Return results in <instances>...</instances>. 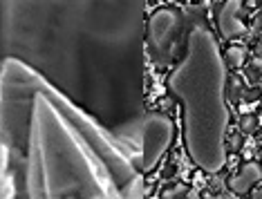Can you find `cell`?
<instances>
[{
  "label": "cell",
  "mask_w": 262,
  "mask_h": 199,
  "mask_svg": "<svg viewBox=\"0 0 262 199\" xmlns=\"http://www.w3.org/2000/svg\"><path fill=\"white\" fill-rule=\"evenodd\" d=\"M25 157V197L29 199H103L119 195L85 141L38 87Z\"/></svg>",
  "instance_id": "6da1fadb"
},
{
  "label": "cell",
  "mask_w": 262,
  "mask_h": 199,
  "mask_svg": "<svg viewBox=\"0 0 262 199\" xmlns=\"http://www.w3.org/2000/svg\"><path fill=\"white\" fill-rule=\"evenodd\" d=\"M172 96L182 105L184 141L193 164L215 174L226 161V63L211 29L195 25L186 52L168 78Z\"/></svg>",
  "instance_id": "7a4b0ae2"
},
{
  "label": "cell",
  "mask_w": 262,
  "mask_h": 199,
  "mask_svg": "<svg viewBox=\"0 0 262 199\" xmlns=\"http://www.w3.org/2000/svg\"><path fill=\"white\" fill-rule=\"evenodd\" d=\"M182 32V11L175 7H159L148 18V52L152 63L166 68L170 50Z\"/></svg>",
  "instance_id": "3957f363"
},
{
  "label": "cell",
  "mask_w": 262,
  "mask_h": 199,
  "mask_svg": "<svg viewBox=\"0 0 262 199\" xmlns=\"http://www.w3.org/2000/svg\"><path fill=\"white\" fill-rule=\"evenodd\" d=\"M172 121L164 114H148L141 128V170L148 172L159 164V159L172 143Z\"/></svg>",
  "instance_id": "277c9868"
},
{
  "label": "cell",
  "mask_w": 262,
  "mask_h": 199,
  "mask_svg": "<svg viewBox=\"0 0 262 199\" xmlns=\"http://www.w3.org/2000/svg\"><path fill=\"white\" fill-rule=\"evenodd\" d=\"M242 7L244 3L242 0H226L217 7V14H215V20H217V29L222 34V38H235L244 32V23H242Z\"/></svg>",
  "instance_id": "5b68a950"
},
{
  "label": "cell",
  "mask_w": 262,
  "mask_h": 199,
  "mask_svg": "<svg viewBox=\"0 0 262 199\" xmlns=\"http://www.w3.org/2000/svg\"><path fill=\"white\" fill-rule=\"evenodd\" d=\"M262 179V168L258 161H247L240 172L233 174V177L229 179V188L235 192V195H244V192H249L253 188L255 184H258Z\"/></svg>",
  "instance_id": "8992f818"
},
{
  "label": "cell",
  "mask_w": 262,
  "mask_h": 199,
  "mask_svg": "<svg viewBox=\"0 0 262 199\" xmlns=\"http://www.w3.org/2000/svg\"><path fill=\"white\" fill-rule=\"evenodd\" d=\"M224 58H226V68H242V63L247 61V52H244V47L240 45H231L229 50H226L224 54Z\"/></svg>",
  "instance_id": "52a82bcc"
},
{
  "label": "cell",
  "mask_w": 262,
  "mask_h": 199,
  "mask_svg": "<svg viewBox=\"0 0 262 199\" xmlns=\"http://www.w3.org/2000/svg\"><path fill=\"white\" fill-rule=\"evenodd\" d=\"M226 96H229L231 101H237L242 96V81L237 76L226 78Z\"/></svg>",
  "instance_id": "ba28073f"
},
{
  "label": "cell",
  "mask_w": 262,
  "mask_h": 199,
  "mask_svg": "<svg viewBox=\"0 0 262 199\" xmlns=\"http://www.w3.org/2000/svg\"><path fill=\"white\" fill-rule=\"evenodd\" d=\"M255 130H258V119H255L253 114H244L240 119V132L242 135H251Z\"/></svg>",
  "instance_id": "9c48e42d"
},
{
  "label": "cell",
  "mask_w": 262,
  "mask_h": 199,
  "mask_svg": "<svg viewBox=\"0 0 262 199\" xmlns=\"http://www.w3.org/2000/svg\"><path fill=\"white\" fill-rule=\"evenodd\" d=\"M242 99L247 103H253V101L260 99V87H251V90H242Z\"/></svg>",
  "instance_id": "30bf717a"
},
{
  "label": "cell",
  "mask_w": 262,
  "mask_h": 199,
  "mask_svg": "<svg viewBox=\"0 0 262 199\" xmlns=\"http://www.w3.org/2000/svg\"><path fill=\"white\" fill-rule=\"evenodd\" d=\"M11 195H14V190H11V182L0 174V197H11Z\"/></svg>",
  "instance_id": "8fae6325"
},
{
  "label": "cell",
  "mask_w": 262,
  "mask_h": 199,
  "mask_svg": "<svg viewBox=\"0 0 262 199\" xmlns=\"http://www.w3.org/2000/svg\"><path fill=\"white\" fill-rule=\"evenodd\" d=\"M164 195L166 197H180V195H184V186H177V188H172V190H166Z\"/></svg>",
  "instance_id": "7c38bea8"
},
{
  "label": "cell",
  "mask_w": 262,
  "mask_h": 199,
  "mask_svg": "<svg viewBox=\"0 0 262 199\" xmlns=\"http://www.w3.org/2000/svg\"><path fill=\"white\" fill-rule=\"evenodd\" d=\"M213 188H222V177H220V172H215V177H213Z\"/></svg>",
  "instance_id": "4fadbf2b"
},
{
  "label": "cell",
  "mask_w": 262,
  "mask_h": 199,
  "mask_svg": "<svg viewBox=\"0 0 262 199\" xmlns=\"http://www.w3.org/2000/svg\"><path fill=\"white\" fill-rule=\"evenodd\" d=\"M240 135H242V132H240ZM240 135L231 139V148H233V150H240Z\"/></svg>",
  "instance_id": "5bb4252c"
},
{
  "label": "cell",
  "mask_w": 262,
  "mask_h": 199,
  "mask_svg": "<svg viewBox=\"0 0 262 199\" xmlns=\"http://www.w3.org/2000/svg\"><path fill=\"white\" fill-rule=\"evenodd\" d=\"M255 56L262 58V38L258 40V45H255Z\"/></svg>",
  "instance_id": "9a60e30c"
},
{
  "label": "cell",
  "mask_w": 262,
  "mask_h": 199,
  "mask_svg": "<svg viewBox=\"0 0 262 199\" xmlns=\"http://www.w3.org/2000/svg\"><path fill=\"white\" fill-rule=\"evenodd\" d=\"M253 197H255V199H262V186H260L258 190H253Z\"/></svg>",
  "instance_id": "2e32d148"
},
{
  "label": "cell",
  "mask_w": 262,
  "mask_h": 199,
  "mask_svg": "<svg viewBox=\"0 0 262 199\" xmlns=\"http://www.w3.org/2000/svg\"><path fill=\"white\" fill-rule=\"evenodd\" d=\"M260 25H262V14L258 16V27H260Z\"/></svg>",
  "instance_id": "e0dca14e"
},
{
  "label": "cell",
  "mask_w": 262,
  "mask_h": 199,
  "mask_svg": "<svg viewBox=\"0 0 262 199\" xmlns=\"http://www.w3.org/2000/svg\"><path fill=\"white\" fill-rule=\"evenodd\" d=\"M260 76H262V68H260Z\"/></svg>",
  "instance_id": "ac0fdd59"
},
{
  "label": "cell",
  "mask_w": 262,
  "mask_h": 199,
  "mask_svg": "<svg viewBox=\"0 0 262 199\" xmlns=\"http://www.w3.org/2000/svg\"><path fill=\"white\" fill-rule=\"evenodd\" d=\"M260 157H262V148H260Z\"/></svg>",
  "instance_id": "d6986e66"
}]
</instances>
